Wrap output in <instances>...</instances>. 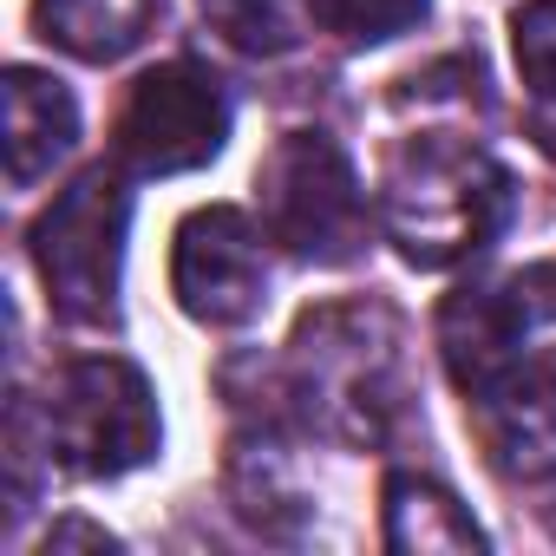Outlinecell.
I'll list each match as a JSON object with an SVG mask.
<instances>
[{"label":"cell","instance_id":"9c48e42d","mask_svg":"<svg viewBox=\"0 0 556 556\" xmlns=\"http://www.w3.org/2000/svg\"><path fill=\"white\" fill-rule=\"evenodd\" d=\"M484 419V445L497 458L504 478H556V348H543L536 361H517L497 393L478 400Z\"/></svg>","mask_w":556,"mask_h":556},{"label":"cell","instance_id":"8fae6325","mask_svg":"<svg viewBox=\"0 0 556 556\" xmlns=\"http://www.w3.org/2000/svg\"><path fill=\"white\" fill-rule=\"evenodd\" d=\"M387 549L400 556H465V549H484V530L471 523V510L419 478V471H393L387 478Z\"/></svg>","mask_w":556,"mask_h":556},{"label":"cell","instance_id":"5bb4252c","mask_svg":"<svg viewBox=\"0 0 556 556\" xmlns=\"http://www.w3.org/2000/svg\"><path fill=\"white\" fill-rule=\"evenodd\" d=\"M432 0H308V14L321 34H334L341 47H380L400 40L426 21Z\"/></svg>","mask_w":556,"mask_h":556},{"label":"cell","instance_id":"4fadbf2b","mask_svg":"<svg viewBox=\"0 0 556 556\" xmlns=\"http://www.w3.org/2000/svg\"><path fill=\"white\" fill-rule=\"evenodd\" d=\"M203 21L229 47L268 60V53H289L315 14H308V0H203Z\"/></svg>","mask_w":556,"mask_h":556},{"label":"cell","instance_id":"6da1fadb","mask_svg":"<svg viewBox=\"0 0 556 556\" xmlns=\"http://www.w3.org/2000/svg\"><path fill=\"white\" fill-rule=\"evenodd\" d=\"M380 223L413 268H452L510 223V170L452 131L400 138L380 170Z\"/></svg>","mask_w":556,"mask_h":556},{"label":"cell","instance_id":"ba28073f","mask_svg":"<svg viewBox=\"0 0 556 556\" xmlns=\"http://www.w3.org/2000/svg\"><path fill=\"white\" fill-rule=\"evenodd\" d=\"M530 295L523 282H465L439 308V354L465 406L497 393V380L523 361V328H530Z\"/></svg>","mask_w":556,"mask_h":556},{"label":"cell","instance_id":"52a82bcc","mask_svg":"<svg viewBox=\"0 0 556 556\" xmlns=\"http://www.w3.org/2000/svg\"><path fill=\"white\" fill-rule=\"evenodd\" d=\"M170 295L203 328H242L268 302L262 229L229 203H210V210L184 216L177 242H170Z\"/></svg>","mask_w":556,"mask_h":556},{"label":"cell","instance_id":"2e32d148","mask_svg":"<svg viewBox=\"0 0 556 556\" xmlns=\"http://www.w3.org/2000/svg\"><path fill=\"white\" fill-rule=\"evenodd\" d=\"M530 138L556 164V92H530Z\"/></svg>","mask_w":556,"mask_h":556},{"label":"cell","instance_id":"8992f818","mask_svg":"<svg viewBox=\"0 0 556 556\" xmlns=\"http://www.w3.org/2000/svg\"><path fill=\"white\" fill-rule=\"evenodd\" d=\"M229 144V99L223 86L190 66V60H170V66H151L125 112H118V164L131 177H184V170H203L216 151Z\"/></svg>","mask_w":556,"mask_h":556},{"label":"cell","instance_id":"7a4b0ae2","mask_svg":"<svg viewBox=\"0 0 556 556\" xmlns=\"http://www.w3.org/2000/svg\"><path fill=\"white\" fill-rule=\"evenodd\" d=\"M289 393L302 419L341 445H380L406 406V341L387 302L308 308L289 341Z\"/></svg>","mask_w":556,"mask_h":556},{"label":"cell","instance_id":"277c9868","mask_svg":"<svg viewBox=\"0 0 556 556\" xmlns=\"http://www.w3.org/2000/svg\"><path fill=\"white\" fill-rule=\"evenodd\" d=\"M125 229H131V197L118 170H86L73 177L34 223V268L53 295V308L79 328H112L118 321V275H125Z\"/></svg>","mask_w":556,"mask_h":556},{"label":"cell","instance_id":"3957f363","mask_svg":"<svg viewBox=\"0 0 556 556\" xmlns=\"http://www.w3.org/2000/svg\"><path fill=\"white\" fill-rule=\"evenodd\" d=\"M255 216L262 236L282 242L295 262L348 268L367 249V197L348 151L321 131H289L255 170Z\"/></svg>","mask_w":556,"mask_h":556},{"label":"cell","instance_id":"5b68a950","mask_svg":"<svg viewBox=\"0 0 556 556\" xmlns=\"http://www.w3.org/2000/svg\"><path fill=\"white\" fill-rule=\"evenodd\" d=\"M47 445L73 478H125L157 458L164 419L151 380L118 354H86L53 380L47 400Z\"/></svg>","mask_w":556,"mask_h":556},{"label":"cell","instance_id":"9a60e30c","mask_svg":"<svg viewBox=\"0 0 556 556\" xmlns=\"http://www.w3.org/2000/svg\"><path fill=\"white\" fill-rule=\"evenodd\" d=\"M510 53L530 92H556V0H523L510 14Z\"/></svg>","mask_w":556,"mask_h":556},{"label":"cell","instance_id":"e0dca14e","mask_svg":"<svg viewBox=\"0 0 556 556\" xmlns=\"http://www.w3.org/2000/svg\"><path fill=\"white\" fill-rule=\"evenodd\" d=\"M66 543H92V549H112V536H105V530H92V523H53V530H47V549H66Z\"/></svg>","mask_w":556,"mask_h":556},{"label":"cell","instance_id":"7c38bea8","mask_svg":"<svg viewBox=\"0 0 556 556\" xmlns=\"http://www.w3.org/2000/svg\"><path fill=\"white\" fill-rule=\"evenodd\" d=\"M151 14H157V0H34V21L40 34L73 53V60H125L144 34H151Z\"/></svg>","mask_w":556,"mask_h":556},{"label":"cell","instance_id":"30bf717a","mask_svg":"<svg viewBox=\"0 0 556 556\" xmlns=\"http://www.w3.org/2000/svg\"><path fill=\"white\" fill-rule=\"evenodd\" d=\"M0 105H8V138H0V144H8V184L14 190H34L79 144V105L40 66H8Z\"/></svg>","mask_w":556,"mask_h":556}]
</instances>
